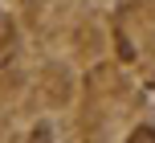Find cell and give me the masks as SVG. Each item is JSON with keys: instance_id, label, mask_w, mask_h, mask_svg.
<instances>
[{"instance_id": "cell-1", "label": "cell", "mask_w": 155, "mask_h": 143, "mask_svg": "<svg viewBox=\"0 0 155 143\" xmlns=\"http://www.w3.org/2000/svg\"><path fill=\"white\" fill-rule=\"evenodd\" d=\"M12 57H16V29L0 16V70H4Z\"/></svg>"}, {"instance_id": "cell-2", "label": "cell", "mask_w": 155, "mask_h": 143, "mask_svg": "<svg viewBox=\"0 0 155 143\" xmlns=\"http://www.w3.org/2000/svg\"><path fill=\"white\" fill-rule=\"evenodd\" d=\"M127 143H155V127H139V131H135Z\"/></svg>"}]
</instances>
